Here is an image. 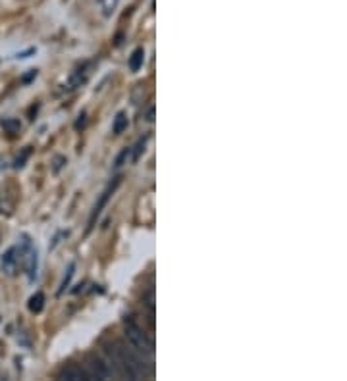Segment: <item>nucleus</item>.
Here are the masks:
<instances>
[{"mask_svg": "<svg viewBox=\"0 0 347 381\" xmlns=\"http://www.w3.org/2000/svg\"><path fill=\"white\" fill-rule=\"evenodd\" d=\"M56 377L62 381H91L87 370L77 366V364H68V366H64V368L58 372Z\"/></svg>", "mask_w": 347, "mask_h": 381, "instance_id": "obj_4", "label": "nucleus"}, {"mask_svg": "<svg viewBox=\"0 0 347 381\" xmlns=\"http://www.w3.org/2000/svg\"><path fill=\"white\" fill-rule=\"evenodd\" d=\"M124 331H126L128 343L131 345L139 355H153V341L149 339L147 331L143 330L134 318H126V320H124Z\"/></svg>", "mask_w": 347, "mask_h": 381, "instance_id": "obj_2", "label": "nucleus"}, {"mask_svg": "<svg viewBox=\"0 0 347 381\" xmlns=\"http://www.w3.org/2000/svg\"><path fill=\"white\" fill-rule=\"evenodd\" d=\"M145 151V139L139 141V145H137V148H135V154H134V160H137L139 156H141V153Z\"/></svg>", "mask_w": 347, "mask_h": 381, "instance_id": "obj_15", "label": "nucleus"}, {"mask_svg": "<svg viewBox=\"0 0 347 381\" xmlns=\"http://www.w3.org/2000/svg\"><path fill=\"white\" fill-rule=\"evenodd\" d=\"M126 127H128V116L124 114V112H120V114L116 116L112 131H114L116 135H120V133H124V129H126Z\"/></svg>", "mask_w": 347, "mask_h": 381, "instance_id": "obj_10", "label": "nucleus"}, {"mask_svg": "<svg viewBox=\"0 0 347 381\" xmlns=\"http://www.w3.org/2000/svg\"><path fill=\"white\" fill-rule=\"evenodd\" d=\"M18 248L12 247L8 248L6 253H4V256H2V262H0V266H2V272L6 273V275H14L16 273V270H18Z\"/></svg>", "mask_w": 347, "mask_h": 381, "instance_id": "obj_7", "label": "nucleus"}, {"mask_svg": "<svg viewBox=\"0 0 347 381\" xmlns=\"http://www.w3.org/2000/svg\"><path fill=\"white\" fill-rule=\"evenodd\" d=\"M0 126L4 127V131H8V133H18L19 127H21V123H19V120L8 118V120L0 121Z\"/></svg>", "mask_w": 347, "mask_h": 381, "instance_id": "obj_11", "label": "nucleus"}, {"mask_svg": "<svg viewBox=\"0 0 347 381\" xmlns=\"http://www.w3.org/2000/svg\"><path fill=\"white\" fill-rule=\"evenodd\" d=\"M87 370V374H89L91 381L93 380H109L114 375V370H112V364H106L103 358H99V356H93L89 360V368Z\"/></svg>", "mask_w": 347, "mask_h": 381, "instance_id": "obj_3", "label": "nucleus"}, {"mask_svg": "<svg viewBox=\"0 0 347 381\" xmlns=\"http://www.w3.org/2000/svg\"><path fill=\"white\" fill-rule=\"evenodd\" d=\"M74 270H76V264H70V268H68V273H66L64 280H62V283H60V289H58V295H62V293L66 291V287L70 285L71 278H74Z\"/></svg>", "mask_w": 347, "mask_h": 381, "instance_id": "obj_13", "label": "nucleus"}, {"mask_svg": "<svg viewBox=\"0 0 347 381\" xmlns=\"http://www.w3.org/2000/svg\"><path fill=\"white\" fill-rule=\"evenodd\" d=\"M143 62H145V51L143 49H135L134 54L129 56V70L139 71L143 68Z\"/></svg>", "mask_w": 347, "mask_h": 381, "instance_id": "obj_8", "label": "nucleus"}, {"mask_svg": "<svg viewBox=\"0 0 347 381\" xmlns=\"http://www.w3.org/2000/svg\"><path fill=\"white\" fill-rule=\"evenodd\" d=\"M84 126H85V114H81L79 116V120H77V123H76V129H81Z\"/></svg>", "mask_w": 347, "mask_h": 381, "instance_id": "obj_16", "label": "nucleus"}, {"mask_svg": "<svg viewBox=\"0 0 347 381\" xmlns=\"http://www.w3.org/2000/svg\"><path fill=\"white\" fill-rule=\"evenodd\" d=\"M24 262H26L29 281H33L35 280V275H37V250L31 247L29 237H24Z\"/></svg>", "mask_w": 347, "mask_h": 381, "instance_id": "obj_5", "label": "nucleus"}, {"mask_svg": "<svg viewBox=\"0 0 347 381\" xmlns=\"http://www.w3.org/2000/svg\"><path fill=\"white\" fill-rule=\"evenodd\" d=\"M29 310L33 312V314H39V312H43V308H45V295L41 291H37L35 295H33L31 299H29Z\"/></svg>", "mask_w": 347, "mask_h": 381, "instance_id": "obj_9", "label": "nucleus"}, {"mask_svg": "<svg viewBox=\"0 0 347 381\" xmlns=\"http://www.w3.org/2000/svg\"><path fill=\"white\" fill-rule=\"evenodd\" d=\"M106 355H109L110 362L118 368V372L126 375L128 380H141V377H145V370H143L141 360L126 345H109L106 347Z\"/></svg>", "mask_w": 347, "mask_h": 381, "instance_id": "obj_1", "label": "nucleus"}, {"mask_svg": "<svg viewBox=\"0 0 347 381\" xmlns=\"http://www.w3.org/2000/svg\"><path fill=\"white\" fill-rule=\"evenodd\" d=\"M99 2H101V10H103L106 18L112 16L116 12V8H118V0H99Z\"/></svg>", "mask_w": 347, "mask_h": 381, "instance_id": "obj_12", "label": "nucleus"}, {"mask_svg": "<svg viewBox=\"0 0 347 381\" xmlns=\"http://www.w3.org/2000/svg\"><path fill=\"white\" fill-rule=\"evenodd\" d=\"M118 185H120V178L116 179V181H114V183H112V185H109V189H106V190H104V193H103V197H101V200H99V204H96V206H95V210H93V212H91L89 228H87V231H91V229L95 228L96 218L101 216V212H103L104 206H106V203H109L110 195H112V193H114L116 187H118Z\"/></svg>", "mask_w": 347, "mask_h": 381, "instance_id": "obj_6", "label": "nucleus"}, {"mask_svg": "<svg viewBox=\"0 0 347 381\" xmlns=\"http://www.w3.org/2000/svg\"><path fill=\"white\" fill-rule=\"evenodd\" d=\"M29 154H31V151H29V148H26V151H24V154H21V156L16 160V168H24V162L29 158Z\"/></svg>", "mask_w": 347, "mask_h": 381, "instance_id": "obj_14", "label": "nucleus"}]
</instances>
